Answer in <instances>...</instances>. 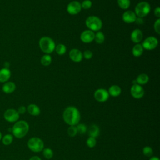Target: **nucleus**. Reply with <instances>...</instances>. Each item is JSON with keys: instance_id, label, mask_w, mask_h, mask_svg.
I'll list each match as a JSON object with an SVG mask.
<instances>
[{"instance_id": "f257e3e1", "label": "nucleus", "mask_w": 160, "mask_h": 160, "mask_svg": "<svg viewBox=\"0 0 160 160\" xmlns=\"http://www.w3.org/2000/svg\"><path fill=\"white\" fill-rule=\"evenodd\" d=\"M64 121L69 126H76L80 121L81 114L79 110L74 106H68L63 111Z\"/></svg>"}, {"instance_id": "f03ea898", "label": "nucleus", "mask_w": 160, "mask_h": 160, "mask_svg": "<svg viewBox=\"0 0 160 160\" xmlns=\"http://www.w3.org/2000/svg\"><path fill=\"white\" fill-rule=\"evenodd\" d=\"M29 126L28 123L25 121H18L14 124L12 128L13 135L17 138L24 137L29 131Z\"/></svg>"}, {"instance_id": "7ed1b4c3", "label": "nucleus", "mask_w": 160, "mask_h": 160, "mask_svg": "<svg viewBox=\"0 0 160 160\" xmlns=\"http://www.w3.org/2000/svg\"><path fill=\"white\" fill-rule=\"evenodd\" d=\"M39 46L42 52L46 54H50L55 49V43L54 41L49 37H42L39 41Z\"/></svg>"}, {"instance_id": "20e7f679", "label": "nucleus", "mask_w": 160, "mask_h": 160, "mask_svg": "<svg viewBox=\"0 0 160 160\" xmlns=\"http://www.w3.org/2000/svg\"><path fill=\"white\" fill-rule=\"evenodd\" d=\"M85 24L86 26L92 31H98L100 30L102 26V21L97 16H91L86 19Z\"/></svg>"}, {"instance_id": "39448f33", "label": "nucleus", "mask_w": 160, "mask_h": 160, "mask_svg": "<svg viewBox=\"0 0 160 160\" xmlns=\"http://www.w3.org/2000/svg\"><path fill=\"white\" fill-rule=\"evenodd\" d=\"M28 146L30 150L34 152H39L44 149L43 141L38 137H32L28 141Z\"/></svg>"}, {"instance_id": "423d86ee", "label": "nucleus", "mask_w": 160, "mask_h": 160, "mask_svg": "<svg viewBox=\"0 0 160 160\" xmlns=\"http://www.w3.org/2000/svg\"><path fill=\"white\" fill-rule=\"evenodd\" d=\"M151 11V6L147 2L142 1L139 2L136 8H135V12L134 13L139 18H143L146 16Z\"/></svg>"}, {"instance_id": "0eeeda50", "label": "nucleus", "mask_w": 160, "mask_h": 160, "mask_svg": "<svg viewBox=\"0 0 160 160\" xmlns=\"http://www.w3.org/2000/svg\"><path fill=\"white\" fill-rule=\"evenodd\" d=\"M158 44V39L154 36H149L145 39L141 45L143 49H145L146 50H152L157 47Z\"/></svg>"}, {"instance_id": "6e6552de", "label": "nucleus", "mask_w": 160, "mask_h": 160, "mask_svg": "<svg viewBox=\"0 0 160 160\" xmlns=\"http://www.w3.org/2000/svg\"><path fill=\"white\" fill-rule=\"evenodd\" d=\"M4 119L10 122H16L19 118V114L14 109H8L4 114Z\"/></svg>"}, {"instance_id": "1a4fd4ad", "label": "nucleus", "mask_w": 160, "mask_h": 160, "mask_svg": "<svg viewBox=\"0 0 160 160\" xmlns=\"http://www.w3.org/2000/svg\"><path fill=\"white\" fill-rule=\"evenodd\" d=\"M109 94L107 90L105 89L100 88L95 91L94 93V97L95 99L100 102H103L106 101L109 98Z\"/></svg>"}, {"instance_id": "9d476101", "label": "nucleus", "mask_w": 160, "mask_h": 160, "mask_svg": "<svg viewBox=\"0 0 160 160\" xmlns=\"http://www.w3.org/2000/svg\"><path fill=\"white\" fill-rule=\"evenodd\" d=\"M131 94L135 99H140L143 97L144 94V91L141 85L138 84H133L131 88Z\"/></svg>"}, {"instance_id": "9b49d317", "label": "nucleus", "mask_w": 160, "mask_h": 160, "mask_svg": "<svg viewBox=\"0 0 160 160\" xmlns=\"http://www.w3.org/2000/svg\"><path fill=\"white\" fill-rule=\"evenodd\" d=\"M66 9L69 14L75 15L78 14L81 11L82 8L80 2H79L77 1H73L68 4Z\"/></svg>"}, {"instance_id": "f8f14e48", "label": "nucleus", "mask_w": 160, "mask_h": 160, "mask_svg": "<svg viewBox=\"0 0 160 160\" xmlns=\"http://www.w3.org/2000/svg\"><path fill=\"white\" fill-rule=\"evenodd\" d=\"M94 32L91 30H85L81 34L80 39L84 43L91 42L94 40Z\"/></svg>"}, {"instance_id": "ddd939ff", "label": "nucleus", "mask_w": 160, "mask_h": 160, "mask_svg": "<svg viewBox=\"0 0 160 160\" xmlns=\"http://www.w3.org/2000/svg\"><path fill=\"white\" fill-rule=\"evenodd\" d=\"M69 56L72 61L76 62H80L83 58L82 53L78 49H71L69 52Z\"/></svg>"}, {"instance_id": "4468645a", "label": "nucleus", "mask_w": 160, "mask_h": 160, "mask_svg": "<svg viewBox=\"0 0 160 160\" xmlns=\"http://www.w3.org/2000/svg\"><path fill=\"white\" fill-rule=\"evenodd\" d=\"M136 15L134 12L132 11H125L122 16V20L126 23H132L135 22L136 19Z\"/></svg>"}, {"instance_id": "2eb2a0df", "label": "nucleus", "mask_w": 160, "mask_h": 160, "mask_svg": "<svg viewBox=\"0 0 160 160\" xmlns=\"http://www.w3.org/2000/svg\"><path fill=\"white\" fill-rule=\"evenodd\" d=\"M143 34L142 31L139 29L133 30L131 34V39L134 43H139L142 39Z\"/></svg>"}, {"instance_id": "dca6fc26", "label": "nucleus", "mask_w": 160, "mask_h": 160, "mask_svg": "<svg viewBox=\"0 0 160 160\" xmlns=\"http://www.w3.org/2000/svg\"><path fill=\"white\" fill-rule=\"evenodd\" d=\"M16 89V84L14 82L11 81H7L4 83L2 90L6 94H10L13 92Z\"/></svg>"}, {"instance_id": "f3484780", "label": "nucleus", "mask_w": 160, "mask_h": 160, "mask_svg": "<svg viewBox=\"0 0 160 160\" xmlns=\"http://www.w3.org/2000/svg\"><path fill=\"white\" fill-rule=\"evenodd\" d=\"M11 77V71L7 68H2L0 69V82H7Z\"/></svg>"}, {"instance_id": "a211bd4d", "label": "nucleus", "mask_w": 160, "mask_h": 160, "mask_svg": "<svg viewBox=\"0 0 160 160\" xmlns=\"http://www.w3.org/2000/svg\"><path fill=\"white\" fill-rule=\"evenodd\" d=\"M88 133L89 135V137H92V138H97L99 134V127L96 124L91 125L88 129H87Z\"/></svg>"}, {"instance_id": "6ab92c4d", "label": "nucleus", "mask_w": 160, "mask_h": 160, "mask_svg": "<svg viewBox=\"0 0 160 160\" xmlns=\"http://www.w3.org/2000/svg\"><path fill=\"white\" fill-rule=\"evenodd\" d=\"M108 92L110 96L112 97H117L121 93V89L118 85H112L109 88Z\"/></svg>"}, {"instance_id": "aec40b11", "label": "nucleus", "mask_w": 160, "mask_h": 160, "mask_svg": "<svg viewBox=\"0 0 160 160\" xmlns=\"http://www.w3.org/2000/svg\"><path fill=\"white\" fill-rule=\"evenodd\" d=\"M27 109L28 112L32 116H38L41 112L39 108L36 104H29L28 106Z\"/></svg>"}, {"instance_id": "412c9836", "label": "nucleus", "mask_w": 160, "mask_h": 160, "mask_svg": "<svg viewBox=\"0 0 160 160\" xmlns=\"http://www.w3.org/2000/svg\"><path fill=\"white\" fill-rule=\"evenodd\" d=\"M143 50H144V49H143L142 45L138 43L133 46V48L132 49V53L134 56L139 57L141 55H142V54L143 52Z\"/></svg>"}, {"instance_id": "4be33fe9", "label": "nucleus", "mask_w": 160, "mask_h": 160, "mask_svg": "<svg viewBox=\"0 0 160 160\" xmlns=\"http://www.w3.org/2000/svg\"><path fill=\"white\" fill-rule=\"evenodd\" d=\"M136 83L139 85L146 84L149 81V76L144 73L139 74L136 78Z\"/></svg>"}, {"instance_id": "5701e85b", "label": "nucleus", "mask_w": 160, "mask_h": 160, "mask_svg": "<svg viewBox=\"0 0 160 160\" xmlns=\"http://www.w3.org/2000/svg\"><path fill=\"white\" fill-rule=\"evenodd\" d=\"M52 61V58L49 54H45L41 58V62L43 66H49Z\"/></svg>"}, {"instance_id": "b1692460", "label": "nucleus", "mask_w": 160, "mask_h": 160, "mask_svg": "<svg viewBox=\"0 0 160 160\" xmlns=\"http://www.w3.org/2000/svg\"><path fill=\"white\" fill-rule=\"evenodd\" d=\"M94 40L98 44H101L104 41V35L102 32L98 31L94 35Z\"/></svg>"}, {"instance_id": "393cba45", "label": "nucleus", "mask_w": 160, "mask_h": 160, "mask_svg": "<svg viewBox=\"0 0 160 160\" xmlns=\"http://www.w3.org/2000/svg\"><path fill=\"white\" fill-rule=\"evenodd\" d=\"M55 49L58 54L62 55L66 51V47L63 44H59L55 47Z\"/></svg>"}, {"instance_id": "a878e982", "label": "nucleus", "mask_w": 160, "mask_h": 160, "mask_svg": "<svg viewBox=\"0 0 160 160\" xmlns=\"http://www.w3.org/2000/svg\"><path fill=\"white\" fill-rule=\"evenodd\" d=\"M53 154H54L53 151L51 148H44L42 150V154L44 157L48 159L52 158L53 156Z\"/></svg>"}, {"instance_id": "bb28decb", "label": "nucleus", "mask_w": 160, "mask_h": 160, "mask_svg": "<svg viewBox=\"0 0 160 160\" xmlns=\"http://www.w3.org/2000/svg\"><path fill=\"white\" fill-rule=\"evenodd\" d=\"M12 141H13V137L11 134H9L4 135L2 139V143L6 146L11 144L12 143Z\"/></svg>"}, {"instance_id": "cd10ccee", "label": "nucleus", "mask_w": 160, "mask_h": 160, "mask_svg": "<svg viewBox=\"0 0 160 160\" xmlns=\"http://www.w3.org/2000/svg\"><path fill=\"white\" fill-rule=\"evenodd\" d=\"M118 6L122 9H127L130 6V0H118Z\"/></svg>"}, {"instance_id": "c85d7f7f", "label": "nucleus", "mask_w": 160, "mask_h": 160, "mask_svg": "<svg viewBox=\"0 0 160 160\" xmlns=\"http://www.w3.org/2000/svg\"><path fill=\"white\" fill-rule=\"evenodd\" d=\"M76 126L78 134H83L87 131L88 129H87L86 126L82 123H78L77 124V126Z\"/></svg>"}, {"instance_id": "c756f323", "label": "nucleus", "mask_w": 160, "mask_h": 160, "mask_svg": "<svg viewBox=\"0 0 160 160\" xmlns=\"http://www.w3.org/2000/svg\"><path fill=\"white\" fill-rule=\"evenodd\" d=\"M142 153L146 157H152L153 155V150L150 146H145L142 149Z\"/></svg>"}, {"instance_id": "7c9ffc66", "label": "nucleus", "mask_w": 160, "mask_h": 160, "mask_svg": "<svg viewBox=\"0 0 160 160\" xmlns=\"http://www.w3.org/2000/svg\"><path fill=\"white\" fill-rule=\"evenodd\" d=\"M68 134L71 137H74L78 134V131L76 126H69L68 129Z\"/></svg>"}, {"instance_id": "2f4dec72", "label": "nucleus", "mask_w": 160, "mask_h": 160, "mask_svg": "<svg viewBox=\"0 0 160 160\" xmlns=\"http://www.w3.org/2000/svg\"><path fill=\"white\" fill-rule=\"evenodd\" d=\"M86 144L90 148H94L96 144V138L92 137H89L86 140Z\"/></svg>"}, {"instance_id": "473e14b6", "label": "nucleus", "mask_w": 160, "mask_h": 160, "mask_svg": "<svg viewBox=\"0 0 160 160\" xmlns=\"http://www.w3.org/2000/svg\"><path fill=\"white\" fill-rule=\"evenodd\" d=\"M81 8L85 9H88L92 6V2L90 0H84L81 4Z\"/></svg>"}, {"instance_id": "72a5a7b5", "label": "nucleus", "mask_w": 160, "mask_h": 160, "mask_svg": "<svg viewBox=\"0 0 160 160\" xmlns=\"http://www.w3.org/2000/svg\"><path fill=\"white\" fill-rule=\"evenodd\" d=\"M154 29L155 30V31L158 33L159 34L160 33V19L159 18H158L154 24Z\"/></svg>"}, {"instance_id": "f704fd0d", "label": "nucleus", "mask_w": 160, "mask_h": 160, "mask_svg": "<svg viewBox=\"0 0 160 160\" xmlns=\"http://www.w3.org/2000/svg\"><path fill=\"white\" fill-rule=\"evenodd\" d=\"M92 52L90 50H86L82 54V56L86 59H90L92 57Z\"/></svg>"}, {"instance_id": "c9c22d12", "label": "nucleus", "mask_w": 160, "mask_h": 160, "mask_svg": "<svg viewBox=\"0 0 160 160\" xmlns=\"http://www.w3.org/2000/svg\"><path fill=\"white\" fill-rule=\"evenodd\" d=\"M17 111L18 112V113H19V114H22L25 113V112L26 111V108L25 106H21L19 107V108H18V109Z\"/></svg>"}, {"instance_id": "e433bc0d", "label": "nucleus", "mask_w": 160, "mask_h": 160, "mask_svg": "<svg viewBox=\"0 0 160 160\" xmlns=\"http://www.w3.org/2000/svg\"><path fill=\"white\" fill-rule=\"evenodd\" d=\"M154 15L158 18L160 17V8L159 6L154 9Z\"/></svg>"}, {"instance_id": "4c0bfd02", "label": "nucleus", "mask_w": 160, "mask_h": 160, "mask_svg": "<svg viewBox=\"0 0 160 160\" xmlns=\"http://www.w3.org/2000/svg\"><path fill=\"white\" fill-rule=\"evenodd\" d=\"M135 22L138 24H142L143 23V19H142V18L138 17V18H136V19L135 20Z\"/></svg>"}, {"instance_id": "58836bf2", "label": "nucleus", "mask_w": 160, "mask_h": 160, "mask_svg": "<svg viewBox=\"0 0 160 160\" xmlns=\"http://www.w3.org/2000/svg\"><path fill=\"white\" fill-rule=\"evenodd\" d=\"M29 160H41V159L38 156H32Z\"/></svg>"}, {"instance_id": "ea45409f", "label": "nucleus", "mask_w": 160, "mask_h": 160, "mask_svg": "<svg viewBox=\"0 0 160 160\" xmlns=\"http://www.w3.org/2000/svg\"><path fill=\"white\" fill-rule=\"evenodd\" d=\"M149 160H159V158L156 156H152V157H151Z\"/></svg>"}, {"instance_id": "a19ab883", "label": "nucleus", "mask_w": 160, "mask_h": 160, "mask_svg": "<svg viewBox=\"0 0 160 160\" xmlns=\"http://www.w3.org/2000/svg\"><path fill=\"white\" fill-rule=\"evenodd\" d=\"M1 138H2V134H1V132H0V140L1 139Z\"/></svg>"}]
</instances>
